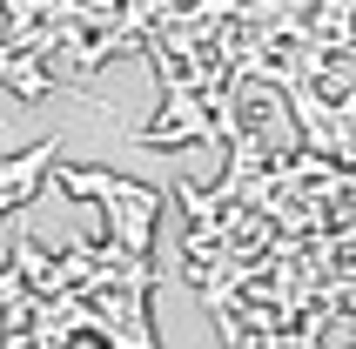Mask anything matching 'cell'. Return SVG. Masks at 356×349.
<instances>
[{
  "mask_svg": "<svg viewBox=\"0 0 356 349\" xmlns=\"http://www.w3.org/2000/svg\"><path fill=\"white\" fill-rule=\"evenodd\" d=\"M60 188H67V195H95L101 209H108L115 249H128V255L148 262V229H155V215H161V195L155 188L121 181V174H101V168H67V174H60Z\"/></svg>",
  "mask_w": 356,
  "mask_h": 349,
  "instance_id": "cell-1",
  "label": "cell"
},
{
  "mask_svg": "<svg viewBox=\"0 0 356 349\" xmlns=\"http://www.w3.org/2000/svg\"><path fill=\"white\" fill-rule=\"evenodd\" d=\"M54 155H60V141H34L27 155L0 161V215H7V209H20V202H27V195L40 188V168H47Z\"/></svg>",
  "mask_w": 356,
  "mask_h": 349,
  "instance_id": "cell-2",
  "label": "cell"
}]
</instances>
